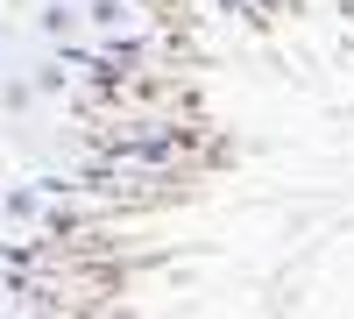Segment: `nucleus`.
Here are the masks:
<instances>
[{"instance_id": "obj_2", "label": "nucleus", "mask_w": 354, "mask_h": 319, "mask_svg": "<svg viewBox=\"0 0 354 319\" xmlns=\"http://www.w3.org/2000/svg\"><path fill=\"white\" fill-rule=\"evenodd\" d=\"M36 28H43L50 43H64L71 28H78V8H71V0H36Z\"/></svg>"}, {"instance_id": "obj_1", "label": "nucleus", "mask_w": 354, "mask_h": 319, "mask_svg": "<svg viewBox=\"0 0 354 319\" xmlns=\"http://www.w3.org/2000/svg\"><path fill=\"white\" fill-rule=\"evenodd\" d=\"M0 220H15V227L43 220V192L36 185H0Z\"/></svg>"}, {"instance_id": "obj_3", "label": "nucleus", "mask_w": 354, "mask_h": 319, "mask_svg": "<svg viewBox=\"0 0 354 319\" xmlns=\"http://www.w3.org/2000/svg\"><path fill=\"white\" fill-rule=\"evenodd\" d=\"M85 21H93V28H121V21H135V8H128V0H93Z\"/></svg>"}, {"instance_id": "obj_6", "label": "nucleus", "mask_w": 354, "mask_h": 319, "mask_svg": "<svg viewBox=\"0 0 354 319\" xmlns=\"http://www.w3.org/2000/svg\"><path fill=\"white\" fill-rule=\"evenodd\" d=\"M128 8H135V0H128Z\"/></svg>"}, {"instance_id": "obj_4", "label": "nucleus", "mask_w": 354, "mask_h": 319, "mask_svg": "<svg viewBox=\"0 0 354 319\" xmlns=\"http://www.w3.org/2000/svg\"><path fill=\"white\" fill-rule=\"evenodd\" d=\"M8 8H28V0H8Z\"/></svg>"}, {"instance_id": "obj_5", "label": "nucleus", "mask_w": 354, "mask_h": 319, "mask_svg": "<svg viewBox=\"0 0 354 319\" xmlns=\"http://www.w3.org/2000/svg\"><path fill=\"white\" fill-rule=\"evenodd\" d=\"M0 57H8V36H0Z\"/></svg>"}]
</instances>
